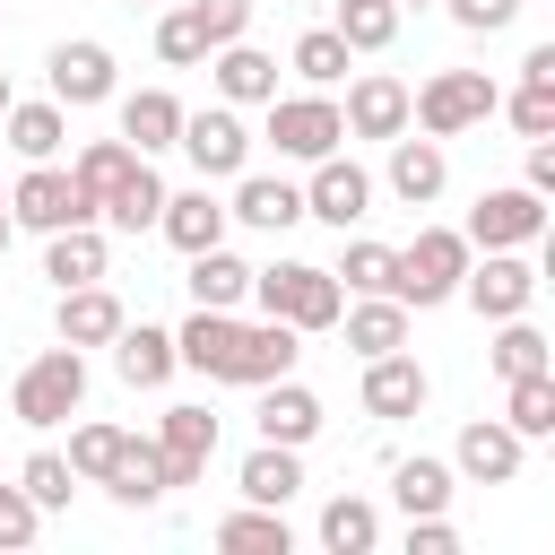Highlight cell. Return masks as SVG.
<instances>
[{
	"instance_id": "1",
	"label": "cell",
	"mask_w": 555,
	"mask_h": 555,
	"mask_svg": "<svg viewBox=\"0 0 555 555\" xmlns=\"http://www.w3.org/2000/svg\"><path fill=\"white\" fill-rule=\"evenodd\" d=\"M251 295H260V312L286 321V330H338V304H347V286H338L330 269H312V260L251 269Z\"/></svg>"
},
{
	"instance_id": "2",
	"label": "cell",
	"mask_w": 555,
	"mask_h": 555,
	"mask_svg": "<svg viewBox=\"0 0 555 555\" xmlns=\"http://www.w3.org/2000/svg\"><path fill=\"white\" fill-rule=\"evenodd\" d=\"M460 269H468V234L425 225V234L390 260V295H399L408 312H434V304H451V295H460Z\"/></svg>"
},
{
	"instance_id": "3",
	"label": "cell",
	"mask_w": 555,
	"mask_h": 555,
	"mask_svg": "<svg viewBox=\"0 0 555 555\" xmlns=\"http://www.w3.org/2000/svg\"><path fill=\"white\" fill-rule=\"evenodd\" d=\"M494 78L486 69H434L416 95H408V121L425 130V139H460V130H477V121H494Z\"/></svg>"
},
{
	"instance_id": "4",
	"label": "cell",
	"mask_w": 555,
	"mask_h": 555,
	"mask_svg": "<svg viewBox=\"0 0 555 555\" xmlns=\"http://www.w3.org/2000/svg\"><path fill=\"white\" fill-rule=\"evenodd\" d=\"M78 399H87V356L78 347H43L17 382H9V416L17 425H61V416H78Z\"/></svg>"
},
{
	"instance_id": "5",
	"label": "cell",
	"mask_w": 555,
	"mask_h": 555,
	"mask_svg": "<svg viewBox=\"0 0 555 555\" xmlns=\"http://www.w3.org/2000/svg\"><path fill=\"white\" fill-rule=\"evenodd\" d=\"M468 251H520V243H538L546 234V191H529V182H512V191H486L477 208H468Z\"/></svg>"
},
{
	"instance_id": "6",
	"label": "cell",
	"mask_w": 555,
	"mask_h": 555,
	"mask_svg": "<svg viewBox=\"0 0 555 555\" xmlns=\"http://www.w3.org/2000/svg\"><path fill=\"white\" fill-rule=\"evenodd\" d=\"M191 165H199V182H234L243 165H251V130L234 121V104H208V113H182V139H173Z\"/></svg>"
},
{
	"instance_id": "7",
	"label": "cell",
	"mask_w": 555,
	"mask_h": 555,
	"mask_svg": "<svg viewBox=\"0 0 555 555\" xmlns=\"http://www.w3.org/2000/svg\"><path fill=\"white\" fill-rule=\"evenodd\" d=\"M304 217H321V225H338V234H347V225H364V217H373V173H364L356 156H338V147H330V156H312Z\"/></svg>"
},
{
	"instance_id": "8",
	"label": "cell",
	"mask_w": 555,
	"mask_h": 555,
	"mask_svg": "<svg viewBox=\"0 0 555 555\" xmlns=\"http://www.w3.org/2000/svg\"><path fill=\"white\" fill-rule=\"evenodd\" d=\"M9 217H17V225H35V234H61V225H87L95 208H87V191H78V182H69V173L43 156V165H26V173H17Z\"/></svg>"
},
{
	"instance_id": "9",
	"label": "cell",
	"mask_w": 555,
	"mask_h": 555,
	"mask_svg": "<svg viewBox=\"0 0 555 555\" xmlns=\"http://www.w3.org/2000/svg\"><path fill=\"white\" fill-rule=\"evenodd\" d=\"M269 139H278V156L312 165V156H330L347 139V121H338L330 95H269Z\"/></svg>"
},
{
	"instance_id": "10",
	"label": "cell",
	"mask_w": 555,
	"mask_h": 555,
	"mask_svg": "<svg viewBox=\"0 0 555 555\" xmlns=\"http://www.w3.org/2000/svg\"><path fill=\"white\" fill-rule=\"evenodd\" d=\"M460 295L477 304V321H512V312H529V304H538V269H529V260H512V251H486V260H468V269H460Z\"/></svg>"
},
{
	"instance_id": "11",
	"label": "cell",
	"mask_w": 555,
	"mask_h": 555,
	"mask_svg": "<svg viewBox=\"0 0 555 555\" xmlns=\"http://www.w3.org/2000/svg\"><path fill=\"white\" fill-rule=\"evenodd\" d=\"M520 434L503 425V416H468L460 425V442H451V477H468V486H512L520 477Z\"/></svg>"
},
{
	"instance_id": "12",
	"label": "cell",
	"mask_w": 555,
	"mask_h": 555,
	"mask_svg": "<svg viewBox=\"0 0 555 555\" xmlns=\"http://www.w3.org/2000/svg\"><path fill=\"white\" fill-rule=\"evenodd\" d=\"M304 330H286V321H243L234 330V347H225V373L217 382H243V390H260V382H278V373H295V347Z\"/></svg>"
},
{
	"instance_id": "13",
	"label": "cell",
	"mask_w": 555,
	"mask_h": 555,
	"mask_svg": "<svg viewBox=\"0 0 555 555\" xmlns=\"http://www.w3.org/2000/svg\"><path fill=\"white\" fill-rule=\"evenodd\" d=\"M208 451H217V416H208V408H165V425H156L165 494H173V486H199V477H208Z\"/></svg>"
},
{
	"instance_id": "14",
	"label": "cell",
	"mask_w": 555,
	"mask_h": 555,
	"mask_svg": "<svg viewBox=\"0 0 555 555\" xmlns=\"http://www.w3.org/2000/svg\"><path fill=\"white\" fill-rule=\"evenodd\" d=\"M338 121H347V139H399V130H408V87H399L390 69H364V78L347 87Z\"/></svg>"
},
{
	"instance_id": "15",
	"label": "cell",
	"mask_w": 555,
	"mask_h": 555,
	"mask_svg": "<svg viewBox=\"0 0 555 555\" xmlns=\"http://www.w3.org/2000/svg\"><path fill=\"white\" fill-rule=\"evenodd\" d=\"M52 104H104L113 95V52L104 43H87V35H69V43H52Z\"/></svg>"
},
{
	"instance_id": "16",
	"label": "cell",
	"mask_w": 555,
	"mask_h": 555,
	"mask_svg": "<svg viewBox=\"0 0 555 555\" xmlns=\"http://www.w3.org/2000/svg\"><path fill=\"white\" fill-rule=\"evenodd\" d=\"M312 434H321V399H312L295 373L260 382V442H286V451H304Z\"/></svg>"
},
{
	"instance_id": "17",
	"label": "cell",
	"mask_w": 555,
	"mask_h": 555,
	"mask_svg": "<svg viewBox=\"0 0 555 555\" xmlns=\"http://www.w3.org/2000/svg\"><path fill=\"white\" fill-rule=\"evenodd\" d=\"M225 217H243V225H260V234H286L295 217H304V191L286 182V173H234V208Z\"/></svg>"
},
{
	"instance_id": "18",
	"label": "cell",
	"mask_w": 555,
	"mask_h": 555,
	"mask_svg": "<svg viewBox=\"0 0 555 555\" xmlns=\"http://www.w3.org/2000/svg\"><path fill=\"white\" fill-rule=\"evenodd\" d=\"M156 234H165L173 251H208V243H225V208L208 199V182H199V191H165Z\"/></svg>"
},
{
	"instance_id": "19",
	"label": "cell",
	"mask_w": 555,
	"mask_h": 555,
	"mask_svg": "<svg viewBox=\"0 0 555 555\" xmlns=\"http://www.w3.org/2000/svg\"><path fill=\"white\" fill-rule=\"evenodd\" d=\"M121 330V295L95 278V286H61V347H113Z\"/></svg>"
},
{
	"instance_id": "20",
	"label": "cell",
	"mask_w": 555,
	"mask_h": 555,
	"mask_svg": "<svg viewBox=\"0 0 555 555\" xmlns=\"http://www.w3.org/2000/svg\"><path fill=\"white\" fill-rule=\"evenodd\" d=\"M364 408L373 416H416L425 408V364L399 356V347L390 356H364Z\"/></svg>"
},
{
	"instance_id": "21",
	"label": "cell",
	"mask_w": 555,
	"mask_h": 555,
	"mask_svg": "<svg viewBox=\"0 0 555 555\" xmlns=\"http://www.w3.org/2000/svg\"><path fill=\"white\" fill-rule=\"evenodd\" d=\"M442 182H451V165H442V139H390V191L408 199V208H425V199H442Z\"/></svg>"
},
{
	"instance_id": "22",
	"label": "cell",
	"mask_w": 555,
	"mask_h": 555,
	"mask_svg": "<svg viewBox=\"0 0 555 555\" xmlns=\"http://www.w3.org/2000/svg\"><path fill=\"white\" fill-rule=\"evenodd\" d=\"M104 260H113V251H104L95 217H87V225L43 234V278H52V286H95V278H104Z\"/></svg>"
},
{
	"instance_id": "23",
	"label": "cell",
	"mask_w": 555,
	"mask_h": 555,
	"mask_svg": "<svg viewBox=\"0 0 555 555\" xmlns=\"http://www.w3.org/2000/svg\"><path fill=\"white\" fill-rule=\"evenodd\" d=\"M217 95H225V104H269V95H278V61H269L260 43H243V35L217 43Z\"/></svg>"
},
{
	"instance_id": "24",
	"label": "cell",
	"mask_w": 555,
	"mask_h": 555,
	"mask_svg": "<svg viewBox=\"0 0 555 555\" xmlns=\"http://www.w3.org/2000/svg\"><path fill=\"white\" fill-rule=\"evenodd\" d=\"M338 321H347V347H356V356H390V347H408V304H399V295L338 304Z\"/></svg>"
},
{
	"instance_id": "25",
	"label": "cell",
	"mask_w": 555,
	"mask_h": 555,
	"mask_svg": "<svg viewBox=\"0 0 555 555\" xmlns=\"http://www.w3.org/2000/svg\"><path fill=\"white\" fill-rule=\"evenodd\" d=\"M113 373H121L130 390H156V382L173 373V330H147V321L130 330V321H121V330H113Z\"/></svg>"
},
{
	"instance_id": "26",
	"label": "cell",
	"mask_w": 555,
	"mask_h": 555,
	"mask_svg": "<svg viewBox=\"0 0 555 555\" xmlns=\"http://www.w3.org/2000/svg\"><path fill=\"white\" fill-rule=\"evenodd\" d=\"M121 139H130L139 156L173 147V139H182V104H173L165 87H139V95H121Z\"/></svg>"
},
{
	"instance_id": "27",
	"label": "cell",
	"mask_w": 555,
	"mask_h": 555,
	"mask_svg": "<svg viewBox=\"0 0 555 555\" xmlns=\"http://www.w3.org/2000/svg\"><path fill=\"white\" fill-rule=\"evenodd\" d=\"M234 330H243L234 312H208V304H199V312L173 330V364H191V373H208V382H217V373H225V347H234Z\"/></svg>"
},
{
	"instance_id": "28",
	"label": "cell",
	"mask_w": 555,
	"mask_h": 555,
	"mask_svg": "<svg viewBox=\"0 0 555 555\" xmlns=\"http://www.w3.org/2000/svg\"><path fill=\"white\" fill-rule=\"evenodd\" d=\"M304 494V460L286 451V442H260L251 460H243V503H269V512H286Z\"/></svg>"
},
{
	"instance_id": "29",
	"label": "cell",
	"mask_w": 555,
	"mask_h": 555,
	"mask_svg": "<svg viewBox=\"0 0 555 555\" xmlns=\"http://www.w3.org/2000/svg\"><path fill=\"white\" fill-rule=\"evenodd\" d=\"M130 165H139V147H130V139H87V147H78V165H69V182L87 191V208H104V199L130 182Z\"/></svg>"
},
{
	"instance_id": "30",
	"label": "cell",
	"mask_w": 555,
	"mask_h": 555,
	"mask_svg": "<svg viewBox=\"0 0 555 555\" xmlns=\"http://www.w3.org/2000/svg\"><path fill=\"white\" fill-rule=\"evenodd\" d=\"M251 295V269L225 251V243H208V251H191V304H208V312H234Z\"/></svg>"
},
{
	"instance_id": "31",
	"label": "cell",
	"mask_w": 555,
	"mask_h": 555,
	"mask_svg": "<svg viewBox=\"0 0 555 555\" xmlns=\"http://www.w3.org/2000/svg\"><path fill=\"white\" fill-rule=\"evenodd\" d=\"M451 486H460V477H451V460H425V451L390 468V503H399L408 520H416V512H451Z\"/></svg>"
},
{
	"instance_id": "32",
	"label": "cell",
	"mask_w": 555,
	"mask_h": 555,
	"mask_svg": "<svg viewBox=\"0 0 555 555\" xmlns=\"http://www.w3.org/2000/svg\"><path fill=\"white\" fill-rule=\"evenodd\" d=\"M156 208H165V182H156V173H147V156H139V165H130V182H121L95 217H104L113 234H147V225H156Z\"/></svg>"
},
{
	"instance_id": "33",
	"label": "cell",
	"mask_w": 555,
	"mask_h": 555,
	"mask_svg": "<svg viewBox=\"0 0 555 555\" xmlns=\"http://www.w3.org/2000/svg\"><path fill=\"white\" fill-rule=\"evenodd\" d=\"M503 425H512L520 442H546V434H555V373H512Z\"/></svg>"
},
{
	"instance_id": "34",
	"label": "cell",
	"mask_w": 555,
	"mask_h": 555,
	"mask_svg": "<svg viewBox=\"0 0 555 555\" xmlns=\"http://www.w3.org/2000/svg\"><path fill=\"white\" fill-rule=\"evenodd\" d=\"M373 538H382V512H373L364 494H330V503H321V546H330V555H364Z\"/></svg>"
},
{
	"instance_id": "35",
	"label": "cell",
	"mask_w": 555,
	"mask_h": 555,
	"mask_svg": "<svg viewBox=\"0 0 555 555\" xmlns=\"http://www.w3.org/2000/svg\"><path fill=\"white\" fill-rule=\"evenodd\" d=\"M217 546H225V555H286L295 538H286V520H278L269 503H243V512L217 520Z\"/></svg>"
},
{
	"instance_id": "36",
	"label": "cell",
	"mask_w": 555,
	"mask_h": 555,
	"mask_svg": "<svg viewBox=\"0 0 555 555\" xmlns=\"http://www.w3.org/2000/svg\"><path fill=\"white\" fill-rule=\"evenodd\" d=\"M0 121H9V147H17L26 165H43V156H52L61 139H69L61 104H17V95H9V113H0Z\"/></svg>"
},
{
	"instance_id": "37",
	"label": "cell",
	"mask_w": 555,
	"mask_h": 555,
	"mask_svg": "<svg viewBox=\"0 0 555 555\" xmlns=\"http://www.w3.org/2000/svg\"><path fill=\"white\" fill-rule=\"evenodd\" d=\"M104 486H113V503H156V494H165V460H156V442H139V434H130Z\"/></svg>"
},
{
	"instance_id": "38",
	"label": "cell",
	"mask_w": 555,
	"mask_h": 555,
	"mask_svg": "<svg viewBox=\"0 0 555 555\" xmlns=\"http://www.w3.org/2000/svg\"><path fill=\"white\" fill-rule=\"evenodd\" d=\"M399 35V0H338V43L347 52H382Z\"/></svg>"
},
{
	"instance_id": "39",
	"label": "cell",
	"mask_w": 555,
	"mask_h": 555,
	"mask_svg": "<svg viewBox=\"0 0 555 555\" xmlns=\"http://www.w3.org/2000/svg\"><path fill=\"white\" fill-rule=\"evenodd\" d=\"M494 113H512L520 139H555V78H520L512 95H494Z\"/></svg>"
},
{
	"instance_id": "40",
	"label": "cell",
	"mask_w": 555,
	"mask_h": 555,
	"mask_svg": "<svg viewBox=\"0 0 555 555\" xmlns=\"http://www.w3.org/2000/svg\"><path fill=\"white\" fill-rule=\"evenodd\" d=\"M121 442H130V434H121V425H78V434H69V451H61V460H69V468H78V486H104V477H113V460H121Z\"/></svg>"
},
{
	"instance_id": "41",
	"label": "cell",
	"mask_w": 555,
	"mask_h": 555,
	"mask_svg": "<svg viewBox=\"0 0 555 555\" xmlns=\"http://www.w3.org/2000/svg\"><path fill=\"white\" fill-rule=\"evenodd\" d=\"M286 61H295V78L330 87V78H347V61H356V52L338 43V26H312V35H295V52H286Z\"/></svg>"
},
{
	"instance_id": "42",
	"label": "cell",
	"mask_w": 555,
	"mask_h": 555,
	"mask_svg": "<svg viewBox=\"0 0 555 555\" xmlns=\"http://www.w3.org/2000/svg\"><path fill=\"white\" fill-rule=\"evenodd\" d=\"M486 356H494V373H503V382H512V373H546V338L529 330V312H512V321L494 330V347H486Z\"/></svg>"
},
{
	"instance_id": "43",
	"label": "cell",
	"mask_w": 555,
	"mask_h": 555,
	"mask_svg": "<svg viewBox=\"0 0 555 555\" xmlns=\"http://www.w3.org/2000/svg\"><path fill=\"white\" fill-rule=\"evenodd\" d=\"M17 486L35 494V512H69V494H78V468H69L61 451H35V460L17 468Z\"/></svg>"
},
{
	"instance_id": "44",
	"label": "cell",
	"mask_w": 555,
	"mask_h": 555,
	"mask_svg": "<svg viewBox=\"0 0 555 555\" xmlns=\"http://www.w3.org/2000/svg\"><path fill=\"white\" fill-rule=\"evenodd\" d=\"M390 260H399L390 243H347V260H338L330 278H347L356 295H390Z\"/></svg>"
},
{
	"instance_id": "45",
	"label": "cell",
	"mask_w": 555,
	"mask_h": 555,
	"mask_svg": "<svg viewBox=\"0 0 555 555\" xmlns=\"http://www.w3.org/2000/svg\"><path fill=\"white\" fill-rule=\"evenodd\" d=\"M156 61H173V69H191V61H208V35H199V17H191V9H173V17H156Z\"/></svg>"
},
{
	"instance_id": "46",
	"label": "cell",
	"mask_w": 555,
	"mask_h": 555,
	"mask_svg": "<svg viewBox=\"0 0 555 555\" xmlns=\"http://www.w3.org/2000/svg\"><path fill=\"white\" fill-rule=\"evenodd\" d=\"M191 17H199V35H208V52L234 43V35H251V0H191Z\"/></svg>"
},
{
	"instance_id": "47",
	"label": "cell",
	"mask_w": 555,
	"mask_h": 555,
	"mask_svg": "<svg viewBox=\"0 0 555 555\" xmlns=\"http://www.w3.org/2000/svg\"><path fill=\"white\" fill-rule=\"evenodd\" d=\"M35 529H43L35 494L26 486H0V546H35Z\"/></svg>"
},
{
	"instance_id": "48",
	"label": "cell",
	"mask_w": 555,
	"mask_h": 555,
	"mask_svg": "<svg viewBox=\"0 0 555 555\" xmlns=\"http://www.w3.org/2000/svg\"><path fill=\"white\" fill-rule=\"evenodd\" d=\"M408 555H460V529H451L442 512H416V520H408Z\"/></svg>"
},
{
	"instance_id": "49",
	"label": "cell",
	"mask_w": 555,
	"mask_h": 555,
	"mask_svg": "<svg viewBox=\"0 0 555 555\" xmlns=\"http://www.w3.org/2000/svg\"><path fill=\"white\" fill-rule=\"evenodd\" d=\"M442 9H451L468 35H494V26H512V17H520V0H442Z\"/></svg>"
},
{
	"instance_id": "50",
	"label": "cell",
	"mask_w": 555,
	"mask_h": 555,
	"mask_svg": "<svg viewBox=\"0 0 555 555\" xmlns=\"http://www.w3.org/2000/svg\"><path fill=\"white\" fill-rule=\"evenodd\" d=\"M529 191H555V147L529 139Z\"/></svg>"
},
{
	"instance_id": "51",
	"label": "cell",
	"mask_w": 555,
	"mask_h": 555,
	"mask_svg": "<svg viewBox=\"0 0 555 555\" xmlns=\"http://www.w3.org/2000/svg\"><path fill=\"white\" fill-rule=\"evenodd\" d=\"M9 234H17V217H9V191H0V251H9Z\"/></svg>"
},
{
	"instance_id": "52",
	"label": "cell",
	"mask_w": 555,
	"mask_h": 555,
	"mask_svg": "<svg viewBox=\"0 0 555 555\" xmlns=\"http://www.w3.org/2000/svg\"><path fill=\"white\" fill-rule=\"evenodd\" d=\"M0 113H9V69H0Z\"/></svg>"
},
{
	"instance_id": "53",
	"label": "cell",
	"mask_w": 555,
	"mask_h": 555,
	"mask_svg": "<svg viewBox=\"0 0 555 555\" xmlns=\"http://www.w3.org/2000/svg\"><path fill=\"white\" fill-rule=\"evenodd\" d=\"M399 9H425V0H399Z\"/></svg>"
},
{
	"instance_id": "54",
	"label": "cell",
	"mask_w": 555,
	"mask_h": 555,
	"mask_svg": "<svg viewBox=\"0 0 555 555\" xmlns=\"http://www.w3.org/2000/svg\"><path fill=\"white\" fill-rule=\"evenodd\" d=\"M130 9H139V0H130Z\"/></svg>"
}]
</instances>
